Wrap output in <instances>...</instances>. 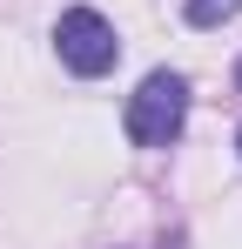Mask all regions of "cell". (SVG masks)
<instances>
[{"label":"cell","mask_w":242,"mask_h":249,"mask_svg":"<svg viewBox=\"0 0 242 249\" xmlns=\"http://www.w3.org/2000/svg\"><path fill=\"white\" fill-rule=\"evenodd\" d=\"M121 122H128L135 148H175L182 128H189V74H175V68L141 74V88L128 94V115Z\"/></svg>","instance_id":"1"},{"label":"cell","mask_w":242,"mask_h":249,"mask_svg":"<svg viewBox=\"0 0 242 249\" xmlns=\"http://www.w3.org/2000/svg\"><path fill=\"white\" fill-rule=\"evenodd\" d=\"M54 54H61L68 74L101 81V74L121 61V34H115V20H108L101 7H68V14L54 20Z\"/></svg>","instance_id":"2"},{"label":"cell","mask_w":242,"mask_h":249,"mask_svg":"<svg viewBox=\"0 0 242 249\" xmlns=\"http://www.w3.org/2000/svg\"><path fill=\"white\" fill-rule=\"evenodd\" d=\"M182 14H189V27H222L242 14V0H182Z\"/></svg>","instance_id":"3"},{"label":"cell","mask_w":242,"mask_h":249,"mask_svg":"<svg viewBox=\"0 0 242 249\" xmlns=\"http://www.w3.org/2000/svg\"><path fill=\"white\" fill-rule=\"evenodd\" d=\"M236 88H242V61H236Z\"/></svg>","instance_id":"4"},{"label":"cell","mask_w":242,"mask_h":249,"mask_svg":"<svg viewBox=\"0 0 242 249\" xmlns=\"http://www.w3.org/2000/svg\"><path fill=\"white\" fill-rule=\"evenodd\" d=\"M236 148H242V135H236Z\"/></svg>","instance_id":"5"}]
</instances>
